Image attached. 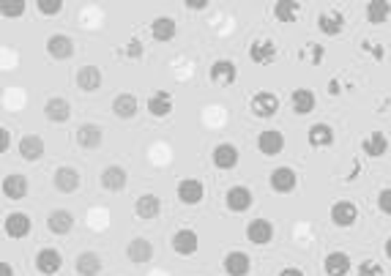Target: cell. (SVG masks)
Instances as JSON below:
<instances>
[{"label":"cell","instance_id":"cell-1","mask_svg":"<svg viewBox=\"0 0 391 276\" xmlns=\"http://www.w3.org/2000/svg\"><path fill=\"white\" fill-rule=\"evenodd\" d=\"M170 246H172V252H175L178 257H192V254H197V249H200V238H197L195 230L181 227V230L172 233Z\"/></svg>","mask_w":391,"mask_h":276},{"label":"cell","instance_id":"cell-2","mask_svg":"<svg viewBox=\"0 0 391 276\" xmlns=\"http://www.w3.org/2000/svg\"><path fill=\"white\" fill-rule=\"evenodd\" d=\"M249 110L255 112V118H274L279 112V96L271 91H260L252 96Z\"/></svg>","mask_w":391,"mask_h":276},{"label":"cell","instance_id":"cell-3","mask_svg":"<svg viewBox=\"0 0 391 276\" xmlns=\"http://www.w3.org/2000/svg\"><path fill=\"white\" fill-rule=\"evenodd\" d=\"M225 203H228V208L233 214H244V211L252 208L255 194H252L249 186H233V189H228V194H225Z\"/></svg>","mask_w":391,"mask_h":276},{"label":"cell","instance_id":"cell-4","mask_svg":"<svg viewBox=\"0 0 391 276\" xmlns=\"http://www.w3.org/2000/svg\"><path fill=\"white\" fill-rule=\"evenodd\" d=\"M246 241L255 246H268L274 241V224L268 219H252L246 224Z\"/></svg>","mask_w":391,"mask_h":276},{"label":"cell","instance_id":"cell-5","mask_svg":"<svg viewBox=\"0 0 391 276\" xmlns=\"http://www.w3.org/2000/svg\"><path fill=\"white\" fill-rule=\"evenodd\" d=\"M268 184H271V189L276 194H290L295 189V184H298V175H295L293 167H276V170H271Z\"/></svg>","mask_w":391,"mask_h":276},{"label":"cell","instance_id":"cell-6","mask_svg":"<svg viewBox=\"0 0 391 276\" xmlns=\"http://www.w3.org/2000/svg\"><path fill=\"white\" fill-rule=\"evenodd\" d=\"M222 266H225V274L228 276H249V271H252V260H249V254L241 252V249L228 252L225 260H222Z\"/></svg>","mask_w":391,"mask_h":276},{"label":"cell","instance_id":"cell-7","mask_svg":"<svg viewBox=\"0 0 391 276\" xmlns=\"http://www.w3.org/2000/svg\"><path fill=\"white\" fill-rule=\"evenodd\" d=\"M74 140H77V145H80V148L94 151V148H98V145L104 143V129H101L98 123H82V126L77 129Z\"/></svg>","mask_w":391,"mask_h":276},{"label":"cell","instance_id":"cell-8","mask_svg":"<svg viewBox=\"0 0 391 276\" xmlns=\"http://www.w3.org/2000/svg\"><path fill=\"white\" fill-rule=\"evenodd\" d=\"M61 266H64V257H61V252L58 249H41L38 254H36V271L44 276H55L61 271Z\"/></svg>","mask_w":391,"mask_h":276},{"label":"cell","instance_id":"cell-9","mask_svg":"<svg viewBox=\"0 0 391 276\" xmlns=\"http://www.w3.org/2000/svg\"><path fill=\"white\" fill-rule=\"evenodd\" d=\"M276 55H279V50H276V44L271 38H258V41L249 44V58H252V63H258V66L274 63Z\"/></svg>","mask_w":391,"mask_h":276},{"label":"cell","instance_id":"cell-10","mask_svg":"<svg viewBox=\"0 0 391 276\" xmlns=\"http://www.w3.org/2000/svg\"><path fill=\"white\" fill-rule=\"evenodd\" d=\"M356 219H359V208H356L351 200H337V203L331 205V221H334L337 227H353Z\"/></svg>","mask_w":391,"mask_h":276},{"label":"cell","instance_id":"cell-11","mask_svg":"<svg viewBox=\"0 0 391 276\" xmlns=\"http://www.w3.org/2000/svg\"><path fill=\"white\" fill-rule=\"evenodd\" d=\"M208 77H211V82L214 85H233L235 80H238V68H235V63L233 61H216V63H211V68H208Z\"/></svg>","mask_w":391,"mask_h":276},{"label":"cell","instance_id":"cell-12","mask_svg":"<svg viewBox=\"0 0 391 276\" xmlns=\"http://www.w3.org/2000/svg\"><path fill=\"white\" fill-rule=\"evenodd\" d=\"M175 194H178V200L184 205H197L205 197V186L200 184L197 178H184V181H178V186H175Z\"/></svg>","mask_w":391,"mask_h":276},{"label":"cell","instance_id":"cell-13","mask_svg":"<svg viewBox=\"0 0 391 276\" xmlns=\"http://www.w3.org/2000/svg\"><path fill=\"white\" fill-rule=\"evenodd\" d=\"M47 52H50V58H55V61H68V58L74 55V41H71L66 33H52V36L47 38Z\"/></svg>","mask_w":391,"mask_h":276},{"label":"cell","instance_id":"cell-14","mask_svg":"<svg viewBox=\"0 0 391 276\" xmlns=\"http://www.w3.org/2000/svg\"><path fill=\"white\" fill-rule=\"evenodd\" d=\"M3 197L6 200H25L28 197V178L22 173H8L3 178Z\"/></svg>","mask_w":391,"mask_h":276},{"label":"cell","instance_id":"cell-15","mask_svg":"<svg viewBox=\"0 0 391 276\" xmlns=\"http://www.w3.org/2000/svg\"><path fill=\"white\" fill-rule=\"evenodd\" d=\"M31 227H33V221H31V216L28 214H8L6 216V221H3V230H6V235L8 238H25L28 233H31Z\"/></svg>","mask_w":391,"mask_h":276},{"label":"cell","instance_id":"cell-16","mask_svg":"<svg viewBox=\"0 0 391 276\" xmlns=\"http://www.w3.org/2000/svg\"><path fill=\"white\" fill-rule=\"evenodd\" d=\"M258 148H260L263 156L282 154L285 151V134L276 131V129H265V131H260V137H258Z\"/></svg>","mask_w":391,"mask_h":276},{"label":"cell","instance_id":"cell-17","mask_svg":"<svg viewBox=\"0 0 391 276\" xmlns=\"http://www.w3.org/2000/svg\"><path fill=\"white\" fill-rule=\"evenodd\" d=\"M101 186L107 189V191H121V189H126L129 184V175H126V170L124 167H118V164H110V167H104L101 170Z\"/></svg>","mask_w":391,"mask_h":276},{"label":"cell","instance_id":"cell-18","mask_svg":"<svg viewBox=\"0 0 391 276\" xmlns=\"http://www.w3.org/2000/svg\"><path fill=\"white\" fill-rule=\"evenodd\" d=\"M159 211H162V203H159V197H156V194H140V197L134 200V216H137V219H142V221L156 219Z\"/></svg>","mask_w":391,"mask_h":276},{"label":"cell","instance_id":"cell-19","mask_svg":"<svg viewBox=\"0 0 391 276\" xmlns=\"http://www.w3.org/2000/svg\"><path fill=\"white\" fill-rule=\"evenodd\" d=\"M80 170H74V167H58L55 170V175H52V184L58 191H64V194H71V191H77L80 189Z\"/></svg>","mask_w":391,"mask_h":276},{"label":"cell","instance_id":"cell-20","mask_svg":"<svg viewBox=\"0 0 391 276\" xmlns=\"http://www.w3.org/2000/svg\"><path fill=\"white\" fill-rule=\"evenodd\" d=\"M47 227H50L52 235H68V233L74 230V216H71V211H66V208L50 211V216H47Z\"/></svg>","mask_w":391,"mask_h":276},{"label":"cell","instance_id":"cell-21","mask_svg":"<svg viewBox=\"0 0 391 276\" xmlns=\"http://www.w3.org/2000/svg\"><path fill=\"white\" fill-rule=\"evenodd\" d=\"M214 167L216 170H233L235 164H238V148L233 145V143H219L216 148H214Z\"/></svg>","mask_w":391,"mask_h":276},{"label":"cell","instance_id":"cell-22","mask_svg":"<svg viewBox=\"0 0 391 276\" xmlns=\"http://www.w3.org/2000/svg\"><path fill=\"white\" fill-rule=\"evenodd\" d=\"M137 110H140V104H137V96H134V93H118V96L112 99V115H115V118L129 121V118L137 115Z\"/></svg>","mask_w":391,"mask_h":276},{"label":"cell","instance_id":"cell-23","mask_svg":"<svg viewBox=\"0 0 391 276\" xmlns=\"http://www.w3.org/2000/svg\"><path fill=\"white\" fill-rule=\"evenodd\" d=\"M126 257H129L131 263H137V266L151 263V257H154V244H151L148 238H131L129 246H126Z\"/></svg>","mask_w":391,"mask_h":276},{"label":"cell","instance_id":"cell-24","mask_svg":"<svg viewBox=\"0 0 391 276\" xmlns=\"http://www.w3.org/2000/svg\"><path fill=\"white\" fill-rule=\"evenodd\" d=\"M326 276H348L351 274V257L345 252H328L323 260Z\"/></svg>","mask_w":391,"mask_h":276},{"label":"cell","instance_id":"cell-25","mask_svg":"<svg viewBox=\"0 0 391 276\" xmlns=\"http://www.w3.org/2000/svg\"><path fill=\"white\" fill-rule=\"evenodd\" d=\"M307 140L312 148H331L334 145V129L328 123H312L307 131Z\"/></svg>","mask_w":391,"mask_h":276},{"label":"cell","instance_id":"cell-26","mask_svg":"<svg viewBox=\"0 0 391 276\" xmlns=\"http://www.w3.org/2000/svg\"><path fill=\"white\" fill-rule=\"evenodd\" d=\"M44 115H47V121H52V123H66L71 118V107H68L66 99L52 96V99H47V104H44Z\"/></svg>","mask_w":391,"mask_h":276},{"label":"cell","instance_id":"cell-27","mask_svg":"<svg viewBox=\"0 0 391 276\" xmlns=\"http://www.w3.org/2000/svg\"><path fill=\"white\" fill-rule=\"evenodd\" d=\"M74 268H77L80 276H98L101 268H104V263H101V257H98L96 252H82V254H77Z\"/></svg>","mask_w":391,"mask_h":276},{"label":"cell","instance_id":"cell-28","mask_svg":"<svg viewBox=\"0 0 391 276\" xmlns=\"http://www.w3.org/2000/svg\"><path fill=\"white\" fill-rule=\"evenodd\" d=\"M175 33H178V22L172 20V17H156L154 22H151V36H154V41H172L175 38Z\"/></svg>","mask_w":391,"mask_h":276},{"label":"cell","instance_id":"cell-29","mask_svg":"<svg viewBox=\"0 0 391 276\" xmlns=\"http://www.w3.org/2000/svg\"><path fill=\"white\" fill-rule=\"evenodd\" d=\"M315 93L309 91V88H295L290 93V107H293L295 115H309L312 110H315Z\"/></svg>","mask_w":391,"mask_h":276},{"label":"cell","instance_id":"cell-30","mask_svg":"<svg viewBox=\"0 0 391 276\" xmlns=\"http://www.w3.org/2000/svg\"><path fill=\"white\" fill-rule=\"evenodd\" d=\"M361 151L369 156V159H381V156H386V151H389V137L383 131H372L361 143Z\"/></svg>","mask_w":391,"mask_h":276},{"label":"cell","instance_id":"cell-31","mask_svg":"<svg viewBox=\"0 0 391 276\" xmlns=\"http://www.w3.org/2000/svg\"><path fill=\"white\" fill-rule=\"evenodd\" d=\"M77 88L85 93H96L101 88V71L96 66H82L77 71Z\"/></svg>","mask_w":391,"mask_h":276},{"label":"cell","instance_id":"cell-32","mask_svg":"<svg viewBox=\"0 0 391 276\" xmlns=\"http://www.w3.org/2000/svg\"><path fill=\"white\" fill-rule=\"evenodd\" d=\"M20 156H22L25 161H38V159L44 156V140H41L38 134H25V137L20 140Z\"/></svg>","mask_w":391,"mask_h":276},{"label":"cell","instance_id":"cell-33","mask_svg":"<svg viewBox=\"0 0 391 276\" xmlns=\"http://www.w3.org/2000/svg\"><path fill=\"white\" fill-rule=\"evenodd\" d=\"M148 112H151L154 118H167V115L172 112V96L167 91L151 93V99H148Z\"/></svg>","mask_w":391,"mask_h":276},{"label":"cell","instance_id":"cell-34","mask_svg":"<svg viewBox=\"0 0 391 276\" xmlns=\"http://www.w3.org/2000/svg\"><path fill=\"white\" fill-rule=\"evenodd\" d=\"M318 28H320V33H326V36H339L342 28H345L342 11H323L318 17Z\"/></svg>","mask_w":391,"mask_h":276},{"label":"cell","instance_id":"cell-35","mask_svg":"<svg viewBox=\"0 0 391 276\" xmlns=\"http://www.w3.org/2000/svg\"><path fill=\"white\" fill-rule=\"evenodd\" d=\"M391 17V3L389 0H369L367 3V20L372 25H383Z\"/></svg>","mask_w":391,"mask_h":276},{"label":"cell","instance_id":"cell-36","mask_svg":"<svg viewBox=\"0 0 391 276\" xmlns=\"http://www.w3.org/2000/svg\"><path fill=\"white\" fill-rule=\"evenodd\" d=\"M298 14H301V3H295V0H279L274 6V17L279 22H293Z\"/></svg>","mask_w":391,"mask_h":276},{"label":"cell","instance_id":"cell-37","mask_svg":"<svg viewBox=\"0 0 391 276\" xmlns=\"http://www.w3.org/2000/svg\"><path fill=\"white\" fill-rule=\"evenodd\" d=\"M298 58L304 63H309V66H320L323 58H326V47L323 44H315V41H307L304 50L298 52Z\"/></svg>","mask_w":391,"mask_h":276},{"label":"cell","instance_id":"cell-38","mask_svg":"<svg viewBox=\"0 0 391 276\" xmlns=\"http://www.w3.org/2000/svg\"><path fill=\"white\" fill-rule=\"evenodd\" d=\"M25 0H14V3H3L0 6V14L6 17V20H17V17H22L25 14Z\"/></svg>","mask_w":391,"mask_h":276},{"label":"cell","instance_id":"cell-39","mask_svg":"<svg viewBox=\"0 0 391 276\" xmlns=\"http://www.w3.org/2000/svg\"><path fill=\"white\" fill-rule=\"evenodd\" d=\"M36 6H38V11L44 17H58L64 11V0H38Z\"/></svg>","mask_w":391,"mask_h":276},{"label":"cell","instance_id":"cell-40","mask_svg":"<svg viewBox=\"0 0 391 276\" xmlns=\"http://www.w3.org/2000/svg\"><path fill=\"white\" fill-rule=\"evenodd\" d=\"M359 276H383V266L378 260H364L359 263Z\"/></svg>","mask_w":391,"mask_h":276},{"label":"cell","instance_id":"cell-41","mask_svg":"<svg viewBox=\"0 0 391 276\" xmlns=\"http://www.w3.org/2000/svg\"><path fill=\"white\" fill-rule=\"evenodd\" d=\"M378 208L386 216H391V189H383V191L378 194Z\"/></svg>","mask_w":391,"mask_h":276},{"label":"cell","instance_id":"cell-42","mask_svg":"<svg viewBox=\"0 0 391 276\" xmlns=\"http://www.w3.org/2000/svg\"><path fill=\"white\" fill-rule=\"evenodd\" d=\"M126 58H140L142 55V41H137V38H131L129 47H126V52H124Z\"/></svg>","mask_w":391,"mask_h":276},{"label":"cell","instance_id":"cell-43","mask_svg":"<svg viewBox=\"0 0 391 276\" xmlns=\"http://www.w3.org/2000/svg\"><path fill=\"white\" fill-rule=\"evenodd\" d=\"M361 50H369V52H372L375 58H383V50H381V47L375 44V41H364V44H361Z\"/></svg>","mask_w":391,"mask_h":276},{"label":"cell","instance_id":"cell-44","mask_svg":"<svg viewBox=\"0 0 391 276\" xmlns=\"http://www.w3.org/2000/svg\"><path fill=\"white\" fill-rule=\"evenodd\" d=\"M8 145H11V143H8V129L3 126V129H0V151L6 154V151H8Z\"/></svg>","mask_w":391,"mask_h":276},{"label":"cell","instance_id":"cell-45","mask_svg":"<svg viewBox=\"0 0 391 276\" xmlns=\"http://www.w3.org/2000/svg\"><path fill=\"white\" fill-rule=\"evenodd\" d=\"M328 93H331V96H339V93H342V82H339V80H328Z\"/></svg>","mask_w":391,"mask_h":276},{"label":"cell","instance_id":"cell-46","mask_svg":"<svg viewBox=\"0 0 391 276\" xmlns=\"http://www.w3.org/2000/svg\"><path fill=\"white\" fill-rule=\"evenodd\" d=\"M208 3L205 0H186V8H195V11H202Z\"/></svg>","mask_w":391,"mask_h":276},{"label":"cell","instance_id":"cell-47","mask_svg":"<svg viewBox=\"0 0 391 276\" xmlns=\"http://www.w3.org/2000/svg\"><path fill=\"white\" fill-rule=\"evenodd\" d=\"M279 276H304V271L301 268H282Z\"/></svg>","mask_w":391,"mask_h":276},{"label":"cell","instance_id":"cell-48","mask_svg":"<svg viewBox=\"0 0 391 276\" xmlns=\"http://www.w3.org/2000/svg\"><path fill=\"white\" fill-rule=\"evenodd\" d=\"M0 276H14L11 274V266H8V263H0Z\"/></svg>","mask_w":391,"mask_h":276},{"label":"cell","instance_id":"cell-49","mask_svg":"<svg viewBox=\"0 0 391 276\" xmlns=\"http://www.w3.org/2000/svg\"><path fill=\"white\" fill-rule=\"evenodd\" d=\"M386 257H389V260H391V238H389V241H386Z\"/></svg>","mask_w":391,"mask_h":276}]
</instances>
